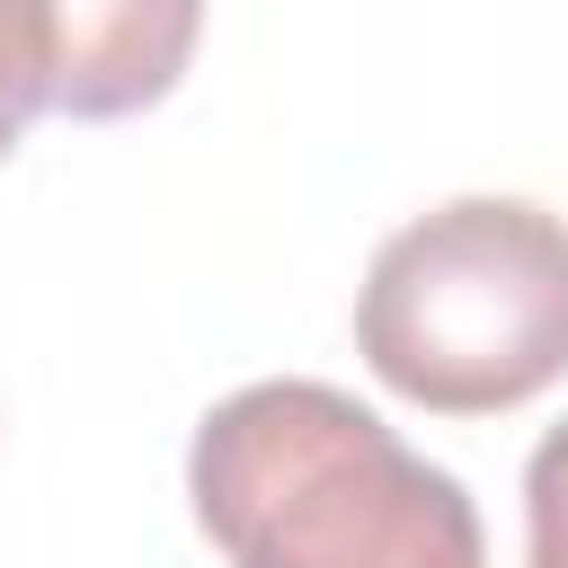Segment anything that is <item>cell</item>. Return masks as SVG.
<instances>
[{"instance_id": "3", "label": "cell", "mask_w": 568, "mask_h": 568, "mask_svg": "<svg viewBox=\"0 0 568 568\" xmlns=\"http://www.w3.org/2000/svg\"><path fill=\"white\" fill-rule=\"evenodd\" d=\"M44 27V106L115 124L160 106L204 36V0H27Z\"/></svg>"}, {"instance_id": "5", "label": "cell", "mask_w": 568, "mask_h": 568, "mask_svg": "<svg viewBox=\"0 0 568 568\" xmlns=\"http://www.w3.org/2000/svg\"><path fill=\"white\" fill-rule=\"evenodd\" d=\"M524 524H532V559L524 568H568V417L524 462Z\"/></svg>"}, {"instance_id": "2", "label": "cell", "mask_w": 568, "mask_h": 568, "mask_svg": "<svg viewBox=\"0 0 568 568\" xmlns=\"http://www.w3.org/2000/svg\"><path fill=\"white\" fill-rule=\"evenodd\" d=\"M382 390L435 417H497L568 373V222L524 195H453L390 231L355 293Z\"/></svg>"}, {"instance_id": "4", "label": "cell", "mask_w": 568, "mask_h": 568, "mask_svg": "<svg viewBox=\"0 0 568 568\" xmlns=\"http://www.w3.org/2000/svg\"><path fill=\"white\" fill-rule=\"evenodd\" d=\"M44 115V27L27 0H0V160Z\"/></svg>"}, {"instance_id": "1", "label": "cell", "mask_w": 568, "mask_h": 568, "mask_svg": "<svg viewBox=\"0 0 568 568\" xmlns=\"http://www.w3.org/2000/svg\"><path fill=\"white\" fill-rule=\"evenodd\" d=\"M186 497L231 568H488L470 488L337 382H248L186 444Z\"/></svg>"}]
</instances>
